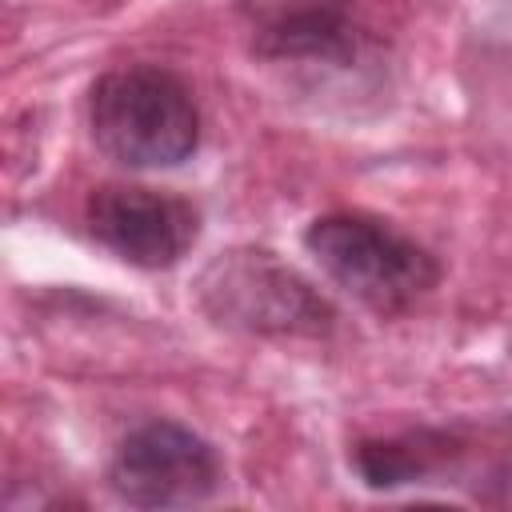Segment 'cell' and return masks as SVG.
Segmentation results:
<instances>
[{
    "mask_svg": "<svg viewBox=\"0 0 512 512\" xmlns=\"http://www.w3.org/2000/svg\"><path fill=\"white\" fill-rule=\"evenodd\" d=\"M304 244L352 300L380 316L412 308L440 280L436 260L416 240L360 212H332L312 220Z\"/></svg>",
    "mask_w": 512,
    "mask_h": 512,
    "instance_id": "2",
    "label": "cell"
},
{
    "mask_svg": "<svg viewBox=\"0 0 512 512\" xmlns=\"http://www.w3.org/2000/svg\"><path fill=\"white\" fill-rule=\"evenodd\" d=\"M108 484L132 508H188L216 492L220 460L192 428L152 420L120 440Z\"/></svg>",
    "mask_w": 512,
    "mask_h": 512,
    "instance_id": "4",
    "label": "cell"
},
{
    "mask_svg": "<svg viewBox=\"0 0 512 512\" xmlns=\"http://www.w3.org/2000/svg\"><path fill=\"white\" fill-rule=\"evenodd\" d=\"M88 128L96 148L124 168H176L200 144L188 84L156 64L104 72L88 96Z\"/></svg>",
    "mask_w": 512,
    "mask_h": 512,
    "instance_id": "1",
    "label": "cell"
},
{
    "mask_svg": "<svg viewBox=\"0 0 512 512\" xmlns=\"http://www.w3.org/2000/svg\"><path fill=\"white\" fill-rule=\"evenodd\" d=\"M200 308L216 324L256 336H320L332 328L328 300L260 248L216 256L200 276Z\"/></svg>",
    "mask_w": 512,
    "mask_h": 512,
    "instance_id": "3",
    "label": "cell"
},
{
    "mask_svg": "<svg viewBox=\"0 0 512 512\" xmlns=\"http://www.w3.org/2000/svg\"><path fill=\"white\" fill-rule=\"evenodd\" d=\"M256 36L260 56L276 60H336L352 48L344 20L348 0H236Z\"/></svg>",
    "mask_w": 512,
    "mask_h": 512,
    "instance_id": "6",
    "label": "cell"
},
{
    "mask_svg": "<svg viewBox=\"0 0 512 512\" xmlns=\"http://www.w3.org/2000/svg\"><path fill=\"white\" fill-rule=\"evenodd\" d=\"M88 232L136 268H172L196 240L200 216L188 200L140 184H104L84 204Z\"/></svg>",
    "mask_w": 512,
    "mask_h": 512,
    "instance_id": "5",
    "label": "cell"
}]
</instances>
